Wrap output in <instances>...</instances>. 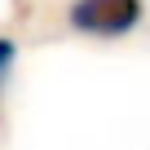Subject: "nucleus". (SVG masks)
Returning <instances> with one entry per match:
<instances>
[{"mask_svg":"<svg viewBox=\"0 0 150 150\" xmlns=\"http://www.w3.org/2000/svg\"><path fill=\"white\" fill-rule=\"evenodd\" d=\"M141 13H146L141 0H75L71 13H66V22L75 31H84V35L115 40V35H128L141 22Z\"/></svg>","mask_w":150,"mask_h":150,"instance_id":"nucleus-1","label":"nucleus"},{"mask_svg":"<svg viewBox=\"0 0 150 150\" xmlns=\"http://www.w3.org/2000/svg\"><path fill=\"white\" fill-rule=\"evenodd\" d=\"M13 40H5V35H0V84H5V75H9V66H13Z\"/></svg>","mask_w":150,"mask_h":150,"instance_id":"nucleus-2","label":"nucleus"}]
</instances>
